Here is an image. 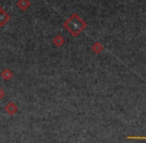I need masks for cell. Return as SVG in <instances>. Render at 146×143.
<instances>
[{"label":"cell","mask_w":146,"mask_h":143,"mask_svg":"<svg viewBox=\"0 0 146 143\" xmlns=\"http://www.w3.org/2000/svg\"><path fill=\"white\" fill-rule=\"evenodd\" d=\"M64 26L69 30V32L73 36H78L80 32L85 28L86 24L78 17V15L74 14V15L64 24Z\"/></svg>","instance_id":"obj_1"},{"label":"cell","mask_w":146,"mask_h":143,"mask_svg":"<svg viewBox=\"0 0 146 143\" xmlns=\"http://www.w3.org/2000/svg\"><path fill=\"white\" fill-rule=\"evenodd\" d=\"M10 20V15L5 11V10H0V26H4Z\"/></svg>","instance_id":"obj_2"},{"label":"cell","mask_w":146,"mask_h":143,"mask_svg":"<svg viewBox=\"0 0 146 143\" xmlns=\"http://www.w3.org/2000/svg\"><path fill=\"white\" fill-rule=\"evenodd\" d=\"M16 5L18 6V8H19L20 10L25 11V10H27L31 6V2L29 0H18Z\"/></svg>","instance_id":"obj_3"},{"label":"cell","mask_w":146,"mask_h":143,"mask_svg":"<svg viewBox=\"0 0 146 143\" xmlns=\"http://www.w3.org/2000/svg\"><path fill=\"white\" fill-rule=\"evenodd\" d=\"M5 110H6V112H7L8 114H14V113H16L17 112V110H18V107H16V105L14 103H9L5 107Z\"/></svg>","instance_id":"obj_4"},{"label":"cell","mask_w":146,"mask_h":143,"mask_svg":"<svg viewBox=\"0 0 146 143\" xmlns=\"http://www.w3.org/2000/svg\"><path fill=\"white\" fill-rule=\"evenodd\" d=\"M12 77H13V72L11 70H9V69H5V70L1 73V77H3L5 81H8V79H12Z\"/></svg>","instance_id":"obj_5"},{"label":"cell","mask_w":146,"mask_h":143,"mask_svg":"<svg viewBox=\"0 0 146 143\" xmlns=\"http://www.w3.org/2000/svg\"><path fill=\"white\" fill-rule=\"evenodd\" d=\"M53 43H54V44L56 45L57 47H61L62 45L65 43V40H64V38L61 35H58V36H56L54 38V40H53Z\"/></svg>","instance_id":"obj_6"},{"label":"cell","mask_w":146,"mask_h":143,"mask_svg":"<svg viewBox=\"0 0 146 143\" xmlns=\"http://www.w3.org/2000/svg\"><path fill=\"white\" fill-rule=\"evenodd\" d=\"M4 95H5V93H4V91H3V89H2L1 87H0V101H1V99H3V97H4Z\"/></svg>","instance_id":"obj_7"},{"label":"cell","mask_w":146,"mask_h":143,"mask_svg":"<svg viewBox=\"0 0 146 143\" xmlns=\"http://www.w3.org/2000/svg\"><path fill=\"white\" fill-rule=\"evenodd\" d=\"M128 138H133V139H146V137H130V136Z\"/></svg>","instance_id":"obj_8"},{"label":"cell","mask_w":146,"mask_h":143,"mask_svg":"<svg viewBox=\"0 0 146 143\" xmlns=\"http://www.w3.org/2000/svg\"><path fill=\"white\" fill-rule=\"evenodd\" d=\"M2 9V8H1V6H0V10H1Z\"/></svg>","instance_id":"obj_9"}]
</instances>
